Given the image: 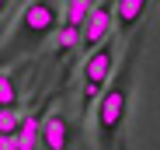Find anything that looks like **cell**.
I'll return each instance as SVG.
<instances>
[{"label":"cell","mask_w":160,"mask_h":150,"mask_svg":"<svg viewBox=\"0 0 160 150\" xmlns=\"http://www.w3.org/2000/svg\"><path fill=\"white\" fill-rule=\"evenodd\" d=\"M0 108H18V84L7 70H0Z\"/></svg>","instance_id":"8"},{"label":"cell","mask_w":160,"mask_h":150,"mask_svg":"<svg viewBox=\"0 0 160 150\" xmlns=\"http://www.w3.org/2000/svg\"><path fill=\"white\" fill-rule=\"evenodd\" d=\"M112 70H115V42H98L91 53H87V59H84V70H80V77H84V108L98 98V91L104 87V80L112 77Z\"/></svg>","instance_id":"3"},{"label":"cell","mask_w":160,"mask_h":150,"mask_svg":"<svg viewBox=\"0 0 160 150\" xmlns=\"http://www.w3.org/2000/svg\"><path fill=\"white\" fill-rule=\"evenodd\" d=\"M7 4H11V0H0V14H4V11H7Z\"/></svg>","instance_id":"11"},{"label":"cell","mask_w":160,"mask_h":150,"mask_svg":"<svg viewBox=\"0 0 160 150\" xmlns=\"http://www.w3.org/2000/svg\"><path fill=\"white\" fill-rule=\"evenodd\" d=\"M18 119H21V115H18L14 108H0V133H14V129H18Z\"/></svg>","instance_id":"10"},{"label":"cell","mask_w":160,"mask_h":150,"mask_svg":"<svg viewBox=\"0 0 160 150\" xmlns=\"http://www.w3.org/2000/svg\"><path fill=\"white\" fill-rule=\"evenodd\" d=\"M87 11H91V0H66V11H63V24H70V28H77V32H80V24H84Z\"/></svg>","instance_id":"7"},{"label":"cell","mask_w":160,"mask_h":150,"mask_svg":"<svg viewBox=\"0 0 160 150\" xmlns=\"http://www.w3.org/2000/svg\"><path fill=\"white\" fill-rule=\"evenodd\" d=\"M38 129H42V119H38V115H32V119H18V129H14L18 150H32V147H38Z\"/></svg>","instance_id":"6"},{"label":"cell","mask_w":160,"mask_h":150,"mask_svg":"<svg viewBox=\"0 0 160 150\" xmlns=\"http://www.w3.org/2000/svg\"><path fill=\"white\" fill-rule=\"evenodd\" d=\"M56 24H59V4L56 0H28L24 11L18 14V21H14V35L7 39L4 53H0L4 63L18 59L21 53L38 49L42 39H49L52 32H56Z\"/></svg>","instance_id":"2"},{"label":"cell","mask_w":160,"mask_h":150,"mask_svg":"<svg viewBox=\"0 0 160 150\" xmlns=\"http://www.w3.org/2000/svg\"><path fill=\"white\" fill-rule=\"evenodd\" d=\"M56 49H59V53H70V49L73 45H80V32L77 28H70V24H56Z\"/></svg>","instance_id":"9"},{"label":"cell","mask_w":160,"mask_h":150,"mask_svg":"<svg viewBox=\"0 0 160 150\" xmlns=\"http://www.w3.org/2000/svg\"><path fill=\"white\" fill-rule=\"evenodd\" d=\"M143 53L139 39H129L125 45V59L118 70H112L115 77L104 80V87L98 91V108H94V126H98V143L112 147L115 136L122 133V122L129 115V91H132V70H136V59Z\"/></svg>","instance_id":"1"},{"label":"cell","mask_w":160,"mask_h":150,"mask_svg":"<svg viewBox=\"0 0 160 150\" xmlns=\"http://www.w3.org/2000/svg\"><path fill=\"white\" fill-rule=\"evenodd\" d=\"M38 143L49 150H66L70 147V122L63 115H49L38 129Z\"/></svg>","instance_id":"5"},{"label":"cell","mask_w":160,"mask_h":150,"mask_svg":"<svg viewBox=\"0 0 160 150\" xmlns=\"http://www.w3.org/2000/svg\"><path fill=\"white\" fill-rule=\"evenodd\" d=\"M112 24H115V0H101L98 7L91 4L84 24H80V45H84V49H94L98 42L108 39Z\"/></svg>","instance_id":"4"}]
</instances>
